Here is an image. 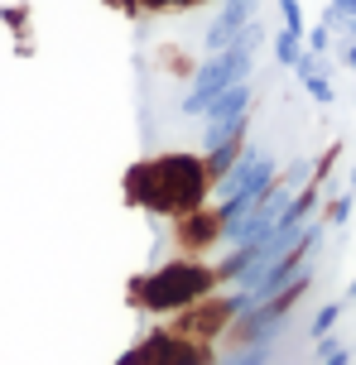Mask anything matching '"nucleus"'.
<instances>
[{
	"label": "nucleus",
	"instance_id": "obj_1",
	"mask_svg": "<svg viewBox=\"0 0 356 365\" xmlns=\"http://www.w3.org/2000/svg\"><path fill=\"white\" fill-rule=\"evenodd\" d=\"M207 192H212V178H207V159L203 154H154L145 164H135L126 173V197L140 207V212H154V217H183V212H198L207 207Z\"/></svg>",
	"mask_w": 356,
	"mask_h": 365
},
{
	"label": "nucleus",
	"instance_id": "obj_2",
	"mask_svg": "<svg viewBox=\"0 0 356 365\" xmlns=\"http://www.w3.org/2000/svg\"><path fill=\"white\" fill-rule=\"evenodd\" d=\"M217 264H203V259H169V264H159V269L140 274L131 284V303L140 312H154V317H173V312L193 308L198 298L207 293H217Z\"/></svg>",
	"mask_w": 356,
	"mask_h": 365
},
{
	"label": "nucleus",
	"instance_id": "obj_3",
	"mask_svg": "<svg viewBox=\"0 0 356 365\" xmlns=\"http://www.w3.org/2000/svg\"><path fill=\"white\" fill-rule=\"evenodd\" d=\"M121 365H212V341H193L173 327H159L126 351Z\"/></svg>",
	"mask_w": 356,
	"mask_h": 365
},
{
	"label": "nucleus",
	"instance_id": "obj_7",
	"mask_svg": "<svg viewBox=\"0 0 356 365\" xmlns=\"http://www.w3.org/2000/svg\"><path fill=\"white\" fill-rule=\"evenodd\" d=\"M193 5H207V0H193Z\"/></svg>",
	"mask_w": 356,
	"mask_h": 365
},
{
	"label": "nucleus",
	"instance_id": "obj_6",
	"mask_svg": "<svg viewBox=\"0 0 356 365\" xmlns=\"http://www.w3.org/2000/svg\"><path fill=\"white\" fill-rule=\"evenodd\" d=\"M135 10H193V0H135Z\"/></svg>",
	"mask_w": 356,
	"mask_h": 365
},
{
	"label": "nucleus",
	"instance_id": "obj_4",
	"mask_svg": "<svg viewBox=\"0 0 356 365\" xmlns=\"http://www.w3.org/2000/svg\"><path fill=\"white\" fill-rule=\"evenodd\" d=\"M236 298H226V293H207V298H198L193 308L173 312V331H183V336H193V341H217L226 327H231V317H236Z\"/></svg>",
	"mask_w": 356,
	"mask_h": 365
},
{
	"label": "nucleus",
	"instance_id": "obj_5",
	"mask_svg": "<svg viewBox=\"0 0 356 365\" xmlns=\"http://www.w3.org/2000/svg\"><path fill=\"white\" fill-rule=\"evenodd\" d=\"M226 231H231V217H226L222 207H198V212L173 217V245H178L183 255H193V259H203Z\"/></svg>",
	"mask_w": 356,
	"mask_h": 365
}]
</instances>
